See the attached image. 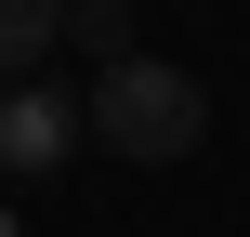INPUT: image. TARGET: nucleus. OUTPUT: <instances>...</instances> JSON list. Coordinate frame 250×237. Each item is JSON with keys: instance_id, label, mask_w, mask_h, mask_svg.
<instances>
[{"instance_id": "obj_2", "label": "nucleus", "mask_w": 250, "mask_h": 237, "mask_svg": "<svg viewBox=\"0 0 250 237\" xmlns=\"http://www.w3.org/2000/svg\"><path fill=\"white\" fill-rule=\"evenodd\" d=\"M79 145H92V92H66V79H13L0 92V172L13 185L79 172Z\"/></svg>"}, {"instance_id": "obj_1", "label": "nucleus", "mask_w": 250, "mask_h": 237, "mask_svg": "<svg viewBox=\"0 0 250 237\" xmlns=\"http://www.w3.org/2000/svg\"><path fill=\"white\" fill-rule=\"evenodd\" d=\"M92 145L132 158V172H185V158L211 145V92H198L171 53H132V66L92 79Z\"/></svg>"}, {"instance_id": "obj_5", "label": "nucleus", "mask_w": 250, "mask_h": 237, "mask_svg": "<svg viewBox=\"0 0 250 237\" xmlns=\"http://www.w3.org/2000/svg\"><path fill=\"white\" fill-rule=\"evenodd\" d=\"M0 237H26V224H13V198H0Z\"/></svg>"}, {"instance_id": "obj_3", "label": "nucleus", "mask_w": 250, "mask_h": 237, "mask_svg": "<svg viewBox=\"0 0 250 237\" xmlns=\"http://www.w3.org/2000/svg\"><path fill=\"white\" fill-rule=\"evenodd\" d=\"M53 53H66V0H0V92L40 79Z\"/></svg>"}, {"instance_id": "obj_4", "label": "nucleus", "mask_w": 250, "mask_h": 237, "mask_svg": "<svg viewBox=\"0 0 250 237\" xmlns=\"http://www.w3.org/2000/svg\"><path fill=\"white\" fill-rule=\"evenodd\" d=\"M66 40H79V53H92V79H105V66H132V53H145V40H132V0H66Z\"/></svg>"}]
</instances>
